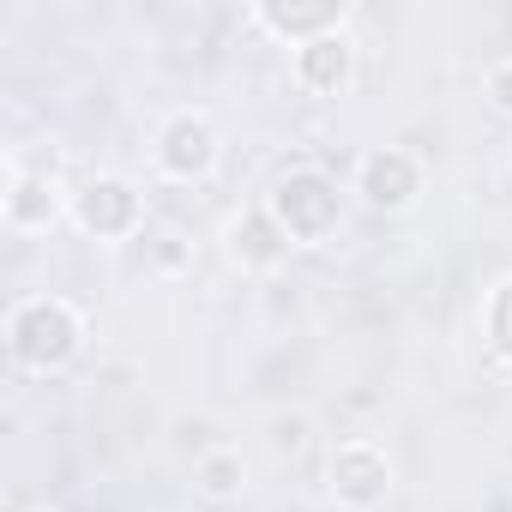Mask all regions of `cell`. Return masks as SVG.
<instances>
[{
	"instance_id": "obj_11",
	"label": "cell",
	"mask_w": 512,
	"mask_h": 512,
	"mask_svg": "<svg viewBox=\"0 0 512 512\" xmlns=\"http://www.w3.org/2000/svg\"><path fill=\"white\" fill-rule=\"evenodd\" d=\"M241 482H247V464H241L235 452H211V458L199 464V488H205L211 500H229V494H241Z\"/></svg>"
},
{
	"instance_id": "obj_2",
	"label": "cell",
	"mask_w": 512,
	"mask_h": 512,
	"mask_svg": "<svg viewBox=\"0 0 512 512\" xmlns=\"http://www.w3.org/2000/svg\"><path fill=\"white\" fill-rule=\"evenodd\" d=\"M272 217L284 223L290 241H320V235H332V223H338V187H332L326 175H314V169H296V175L278 181Z\"/></svg>"
},
{
	"instance_id": "obj_10",
	"label": "cell",
	"mask_w": 512,
	"mask_h": 512,
	"mask_svg": "<svg viewBox=\"0 0 512 512\" xmlns=\"http://www.w3.org/2000/svg\"><path fill=\"white\" fill-rule=\"evenodd\" d=\"M260 25H266V31H278V37L314 43V37L344 31V7H260Z\"/></svg>"
},
{
	"instance_id": "obj_1",
	"label": "cell",
	"mask_w": 512,
	"mask_h": 512,
	"mask_svg": "<svg viewBox=\"0 0 512 512\" xmlns=\"http://www.w3.org/2000/svg\"><path fill=\"white\" fill-rule=\"evenodd\" d=\"M79 338H85L79 314H73L67 302H55V296H37V302H25V308L13 314V326H7V344H13V356H19L31 374L67 368V362L79 356Z\"/></svg>"
},
{
	"instance_id": "obj_8",
	"label": "cell",
	"mask_w": 512,
	"mask_h": 512,
	"mask_svg": "<svg viewBox=\"0 0 512 512\" xmlns=\"http://www.w3.org/2000/svg\"><path fill=\"white\" fill-rule=\"evenodd\" d=\"M350 67H356V55H350V37L344 31H332V37H314V43H302L296 49V79L308 85V91H344L350 85Z\"/></svg>"
},
{
	"instance_id": "obj_4",
	"label": "cell",
	"mask_w": 512,
	"mask_h": 512,
	"mask_svg": "<svg viewBox=\"0 0 512 512\" xmlns=\"http://www.w3.org/2000/svg\"><path fill=\"white\" fill-rule=\"evenodd\" d=\"M73 217L85 235H127L139 223V187L121 175H97L91 187L73 193Z\"/></svg>"
},
{
	"instance_id": "obj_5",
	"label": "cell",
	"mask_w": 512,
	"mask_h": 512,
	"mask_svg": "<svg viewBox=\"0 0 512 512\" xmlns=\"http://www.w3.org/2000/svg\"><path fill=\"white\" fill-rule=\"evenodd\" d=\"M386 488H392V464H386L380 446H368V440L338 446V458H332V494L344 506H380Z\"/></svg>"
},
{
	"instance_id": "obj_12",
	"label": "cell",
	"mask_w": 512,
	"mask_h": 512,
	"mask_svg": "<svg viewBox=\"0 0 512 512\" xmlns=\"http://www.w3.org/2000/svg\"><path fill=\"white\" fill-rule=\"evenodd\" d=\"M488 97H494V109L512 115V67H494V73H488Z\"/></svg>"
},
{
	"instance_id": "obj_9",
	"label": "cell",
	"mask_w": 512,
	"mask_h": 512,
	"mask_svg": "<svg viewBox=\"0 0 512 512\" xmlns=\"http://www.w3.org/2000/svg\"><path fill=\"white\" fill-rule=\"evenodd\" d=\"M61 217V193L49 175H19L13 169V193H7V223L13 229H49Z\"/></svg>"
},
{
	"instance_id": "obj_6",
	"label": "cell",
	"mask_w": 512,
	"mask_h": 512,
	"mask_svg": "<svg viewBox=\"0 0 512 512\" xmlns=\"http://www.w3.org/2000/svg\"><path fill=\"white\" fill-rule=\"evenodd\" d=\"M362 199L368 205H380V211H404L410 199H416V187H422V169H416V157L410 151H398V145H386V151H368L362 157Z\"/></svg>"
},
{
	"instance_id": "obj_3",
	"label": "cell",
	"mask_w": 512,
	"mask_h": 512,
	"mask_svg": "<svg viewBox=\"0 0 512 512\" xmlns=\"http://www.w3.org/2000/svg\"><path fill=\"white\" fill-rule=\"evenodd\" d=\"M157 163L163 175L175 181H205L217 169V127L205 115H175L163 133H157Z\"/></svg>"
},
{
	"instance_id": "obj_7",
	"label": "cell",
	"mask_w": 512,
	"mask_h": 512,
	"mask_svg": "<svg viewBox=\"0 0 512 512\" xmlns=\"http://www.w3.org/2000/svg\"><path fill=\"white\" fill-rule=\"evenodd\" d=\"M229 253L247 266V272H272L284 253H290V235H284V223L272 217V205H253V211H241L235 223H229Z\"/></svg>"
}]
</instances>
